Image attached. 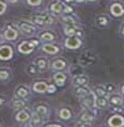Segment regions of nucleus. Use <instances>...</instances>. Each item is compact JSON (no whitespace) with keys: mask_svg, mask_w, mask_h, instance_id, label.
I'll return each mask as SVG.
<instances>
[{"mask_svg":"<svg viewBox=\"0 0 124 127\" xmlns=\"http://www.w3.org/2000/svg\"><path fill=\"white\" fill-rule=\"evenodd\" d=\"M33 21L36 23V24L40 25V26H44V25H51V24H53L54 20H53V18H52L50 14L44 13V14H38V15L34 16Z\"/></svg>","mask_w":124,"mask_h":127,"instance_id":"1","label":"nucleus"},{"mask_svg":"<svg viewBox=\"0 0 124 127\" xmlns=\"http://www.w3.org/2000/svg\"><path fill=\"white\" fill-rule=\"evenodd\" d=\"M95 100H96V95L94 92H91L90 95L83 98V100L81 101L82 108H84L85 110H93L94 106H96L95 105Z\"/></svg>","mask_w":124,"mask_h":127,"instance_id":"2","label":"nucleus"},{"mask_svg":"<svg viewBox=\"0 0 124 127\" xmlns=\"http://www.w3.org/2000/svg\"><path fill=\"white\" fill-rule=\"evenodd\" d=\"M17 26L18 28L21 30V32L23 34H25V35H33V34L36 32V27L34 26L31 23L29 22H19L18 24H17Z\"/></svg>","mask_w":124,"mask_h":127,"instance_id":"3","label":"nucleus"},{"mask_svg":"<svg viewBox=\"0 0 124 127\" xmlns=\"http://www.w3.org/2000/svg\"><path fill=\"white\" fill-rule=\"evenodd\" d=\"M82 41L77 36H68V38L65 40V46L69 49H77L81 46Z\"/></svg>","mask_w":124,"mask_h":127,"instance_id":"4","label":"nucleus"},{"mask_svg":"<svg viewBox=\"0 0 124 127\" xmlns=\"http://www.w3.org/2000/svg\"><path fill=\"white\" fill-rule=\"evenodd\" d=\"M36 47L35 44L33 42V40H29V41H22L21 44L18 45V51L21 53H24V54H27V53H30L31 51L34 50V48Z\"/></svg>","mask_w":124,"mask_h":127,"instance_id":"5","label":"nucleus"},{"mask_svg":"<svg viewBox=\"0 0 124 127\" xmlns=\"http://www.w3.org/2000/svg\"><path fill=\"white\" fill-rule=\"evenodd\" d=\"M17 36H18V33H17V31L12 26V25H8V26L5 27V31L3 33V37L7 40H15L17 38Z\"/></svg>","mask_w":124,"mask_h":127,"instance_id":"6","label":"nucleus"},{"mask_svg":"<svg viewBox=\"0 0 124 127\" xmlns=\"http://www.w3.org/2000/svg\"><path fill=\"white\" fill-rule=\"evenodd\" d=\"M14 94H15L16 98H19V99H26V98L29 96V89H28V87H26V86H24V85H19V86L16 87Z\"/></svg>","mask_w":124,"mask_h":127,"instance_id":"7","label":"nucleus"},{"mask_svg":"<svg viewBox=\"0 0 124 127\" xmlns=\"http://www.w3.org/2000/svg\"><path fill=\"white\" fill-rule=\"evenodd\" d=\"M13 56V50L10 46L8 45H2L0 49V59L1 60H9Z\"/></svg>","mask_w":124,"mask_h":127,"instance_id":"8","label":"nucleus"},{"mask_svg":"<svg viewBox=\"0 0 124 127\" xmlns=\"http://www.w3.org/2000/svg\"><path fill=\"white\" fill-rule=\"evenodd\" d=\"M31 115L29 114V111L28 110H21L18 111L15 115V120L18 123H26L28 121H30Z\"/></svg>","mask_w":124,"mask_h":127,"instance_id":"9","label":"nucleus"},{"mask_svg":"<svg viewBox=\"0 0 124 127\" xmlns=\"http://www.w3.org/2000/svg\"><path fill=\"white\" fill-rule=\"evenodd\" d=\"M108 124L112 127H121L124 125V118L121 116V115H113V116H111L109 118L108 121Z\"/></svg>","mask_w":124,"mask_h":127,"instance_id":"10","label":"nucleus"},{"mask_svg":"<svg viewBox=\"0 0 124 127\" xmlns=\"http://www.w3.org/2000/svg\"><path fill=\"white\" fill-rule=\"evenodd\" d=\"M73 92H74V95H76L77 97L84 98V97L88 96V95H90L92 91L86 87V86H76Z\"/></svg>","mask_w":124,"mask_h":127,"instance_id":"11","label":"nucleus"},{"mask_svg":"<svg viewBox=\"0 0 124 127\" xmlns=\"http://www.w3.org/2000/svg\"><path fill=\"white\" fill-rule=\"evenodd\" d=\"M72 83L74 86H86L89 83V77L84 74H80L78 76L73 77Z\"/></svg>","mask_w":124,"mask_h":127,"instance_id":"12","label":"nucleus"},{"mask_svg":"<svg viewBox=\"0 0 124 127\" xmlns=\"http://www.w3.org/2000/svg\"><path fill=\"white\" fill-rule=\"evenodd\" d=\"M34 64L36 65L40 71H45V70L48 68L49 63H48V60L45 59V58H43V57H38L36 60H35V63H34Z\"/></svg>","mask_w":124,"mask_h":127,"instance_id":"13","label":"nucleus"},{"mask_svg":"<svg viewBox=\"0 0 124 127\" xmlns=\"http://www.w3.org/2000/svg\"><path fill=\"white\" fill-rule=\"evenodd\" d=\"M93 62H94V57L91 53H84L80 58V64L82 66H89L93 64Z\"/></svg>","mask_w":124,"mask_h":127,"instance_id":"14","label":"nucleus"},{"mask_svg":"<svg viewBox=\"0 0 124 127\" xmlns=\"http://www.w3.org/2000/svg\"><path fill=\"white\" fill-rule=\"evenodd\" d=\"M110 12L112 15H114V16H121L124 13V8L121 3H118L117 2V3H113L111 5Z\"/></svg>","mask_w":124,"mask_h":127,"instance_id":"15","label":"nucleus"},{"mask_svg":"<svg viewBox=\"0 0 124 127\" xmlns=\"http://www.w3.org/2000/svg\"><path fill=\"white\" fill-rule=\"evenodd\" d=\"M50 9H51V11H52V12H53L54 14H60L62 12H64L65 5L63 4L62 2L56 1V2H54V3H52V4H51Z\"/></svg>","mask_w":124,"mask_h":127,"instance_id":"16","label":"nucleus"},{"mask_svg":"<svg viewBox=\"0 0 124 127\" xmlns=\"http://www.w3.org/2000/svg\"><path fill=\"white\" fill-rule=\"evenodd\" d=\"M42 50L44 51L45 53L49 54H55L59 51V48L55 45H51V44H45L42 46Z\"/></svg>","mask_w":124,"mask_h":127,"instance_id":"17","label":"nucleus"},{"mask_svg":"<svg viewBox=\"0 0 124 127\" xmlns=\"http://www.w3.org/2000/svg\"><path fill=\"white\" fill-rule=\"evenodd\" d=\"M53 78H54V80H55V83L57 84V86L62 87V86H64L66 79H67V76H66V74L58 72V73H55V74H54Z\"/></svg>","mask_w":124,"mask_h":127,"instance_id":"18","label":"nucleus"},{"mask_svg":"<svg viewBox=\"0 0 124 127\" xmlns=\"http://www.w3.org/2000/svg\"><path fill=\"white\" fill-rule=\"evenodd\" d=\"M66 64H67L66 60L56 59L53 61V63H52V68H53V70H56V71H60V70H63V68L66 67Z\"/></svg>","mask_w":124,"mask_h":127,"instance_id":"19","label":"nucleus"},{"mask_svg":"<svg viewBox=\"0 0 124 127\" xmlns=\"http://www.w3.org/2000/svg\"><path fill=\"white\" fill-rule=\"evenodd\" d=\"M42 115L39 114L38 112H34L33 114H31V117H30V125L33 126H39L42 124Z\"/></svg>","mask_w":124,"mask_h":127,"instance_id":"20","label":"nucleus"},{"mask_svg":"<svg viewBox=\"0 0 124 127\" xmlns=\"http://www.w3.org/2000/svg\"><path fill=\"white\" fill-rule=\"evenodd\" d=\"M48 84L44 83V82H37L36 84L34 85V90L36 92H40V94H43V92L48 91Z\"/></svg>","mask_w":124,"mask_h":127,"instance_id":"21","label":"nucleus"},{"mask_svg":"<svg viewBox=\"0 0 124 127\" xmlns=\"http://www.w3.org/2000/svg\"><path fill=\"white\" fill-rule=\"evenodd\" d=\"M108 101L109 99L107 97H97L96 96V100H95V105L99 109H104L108 106Z\"/></svg>","mask_w":124,"mask_h":127,"instance_id":"22","label":"nucleus"},{"mask_svg":"<svg viewBox=\"0 0 124 127\" xmlns=\"http://www.w3.org/2000/svg\"><path fill=\"white\" fill-rule=\"evenodd\" d=\"M109 102L111 104H114V105H122L123 104V99L120 95H117V94H112L110 97H109Z\"/></svg>","mask_w":124,"mask_h":127,"instance_id":"23","label":"nucleus"},{"mask_svg":"<svg viewBox=\"0 0 124 127\" xmlns=\"http://www.w3.org/2000/svg\"><path fill=\"white\" fill-rule=\"evenodd\" d=\"M90 111H91V110H85L84 112H82V114L80 115V120L92 123V121L95 118V116H94V114H92Z\"/></svg>","mask_w":124,"mask_h":127,"instance_id":"24","label":"nucleus"},{"mask_svg":"<svg viewBox=\"0 0 124 127\" xmlns=\"http://www.w3.org/2000/svg\"><path fill=\"white\" fill-rule=\"evenodd\" d=\"M64 33H65L67 36H74V35H76V34L78 33V32H77V30H76V27H73L72 25L66 24L65 27H64Z\"/></svg>","mask_w":124,"mask_h":127,"instance_id":"25","label":"nucleus"},{"mask_svg":"<svg viewBox=\"0 0 124 127\" xmlns=\"http://www.w3.org/2000/svg\"><path fill=\"white\" fill-rule=\"evenodd\" d=\"M94 94L96 95L97 97H107L106 95L108 94L105 89V86H96L94 90Z\"/></svg>","mask_w":124,"mask_h":127,"instance_id":"26","label":"nucleus"},{"mask_svg":"<svg viewBox=\"0 0 124 127\" xmlns=\"http://www.w3.org/2000/svg\"><path fill=\"white\" fill-rule=\"evenodd\" d=\"M40 38L42 40H44V41H51V40H53L55 38V36L51 32H43L42 34H40Z\"/></svg>","mask_w":124,"mask_h":127,"instance_id":"27","label":"nucleus"},{"mask_svg":"<svg viewBox=\"0 0 124 127\" xmlns=\"http://www.w3.org/2000/svg\"><path fill=\"white\" fill-rule=\"evenodd\" d=\"M96 23H97L98 26L105 27V26H107V24H108V20L105 15H98L97 19H96Z\"/></svg>","mask_w":124,"mask_h":127,"instance_id":"28","label":"nucleus"},{"mask_svg":"<svg viewBox=\"0 0 124 127\" xmlns=\"http://www.w3.org/2000/svg\"><path fill=\"white\" fill-rule=\"evenodd\" d=\"M58 115H59L60 118H63V120H69V118H70V116H71V112L69 111L68 109L64 108V109H62V110L59 111Z\"/></svg>","mask_w":124,"mask_h":127,"instance_id":"29","label":"nucleus"},{"mask_svg":"<svg viewBox=\"0 0 124 127\" xmlns=\"http://www.w3.org/2000/svg\"><path fill=\"white\" fill-rule=\"evenodd\" d=\"M69 72H70V74L72 75V76H78V75L80 74H83V72L81 70V67H80L79 65H72L70 66V70H69Z\"/></svg>","mask_w":124,"mask_h":127,"instance_id":"30","label":"nucleus"},{"mask_svg":"<svg viewBox=\"0 0 124 127\" xmlns=\"http://www.w3.org/2000/svg\"><path fill=\"white\" fill-rule=\"evenodd\" d=\"M25 105H26V102L23 99H19V98L13 101V108L14 109H22V108H24Z\"/></svg>","mask_w":124,"mask_h":127,"instance_id":"31","label":"nucleus"},{"mask_svg":"<svg viewBox=\"0 0 124 127\" xmlns=\"http://www.w3.org/2000/svg\"><path fill=\"white\" fill-rule=\"evenodd\" d=\"M36 111L38 112L39 114H41L42 116H47L49 114V110H48L47 106H44V105H38L36 108Z\"/></svg>","mask_w":124,"mask_h":127,"instance_id":"32","label":"nucleus"},{"mask_svg":"<svg viewBox=\"0 0 124 127\" xmlns=\"http://www.w3.org/2000/svg\"><path fill=\"white\" fill-rule=\"evenodd\" d=\"M63 22H65L66 24L68 25H72V26H76V21L72 16H69V15H66V16H63L62 18Z\"/></svg>","mask_w":124,"mask_h":127,"instance_id":"33","label":"nucleus"},{"mask_svg":"<svg viewBox=\"0 0 124 127\" xmlns=\"http://www.w3.org/2000/svg\"><path fill=\"white\" fill-rule=\"evenodd\" d=\"M105 89H106V91H107V92L111 94V92H113L114 90H116V87H114L113 84L109 83V84H106V85H105Z\"/></svg>","mask_w":124,"mask_h":127,"instance_id":"34","label":"nucleus"},{"mask_svg":"<svg viewBox=\"0 0 124 127\" xmlns=\"http://www.w3.org/2000/svg\"><path fill=\"white\" fill-rule=\"evenodd\" d=\"M8 77H9L8 71L5 68H1V71H0V78L2 80H5V79H8Z\"/></svg>","mask_w":124,"mask_h":127,"instance_id":"35","label":"nucleus"},{"mask_svg":"<svg viewBox=\"0 0 124 127\" xmlns=\"http://www.w3.org/2000/svg\"><path fill=\"white\" fill-rule=\"evenodd\" d=\"M41 2H42V0H27V3L29 5H34V7L41 4Z\"/></svg>","mask_w":124,"mask_h":127,"instance_id":"36","label":"nucleus"},{"mask_svg":"<svg viewBox=\"0 0 124 127\" xmlns=\"http://www.w3.org/2000/svg\"><path fill=\"white\" fill-rule=\"evenodd\" d=\"M111 109L113 112H123L124 109L122 108V105H114V104H111Z\"/></svg>","mask_w":124,"mask_h":127,"instance_id":"37","label":"nucleus"},{"mask_svg":"<svg viewBox=\"0 0 124 127\" xmlns=\"http://www.w3.org/2000/svg\"><path fill=\"white\" fill-rule=\"evenodd\" d=\"M76 126H92V123L91 122H85V121H80L76 124Z\"/></svg>","mask_w":124,"mask_h":127,"instance_id":"38","label":"nucleus"},{"mask_svg":"<svg viewBox=\"0 0 124 127\" xmlns=\"http://www.w3.org/2000/svg\"><path fill=\"white\" fill-rule=\"evenodd\" d=\"M0 4H1V10H0V14H3L4 12H5V10H7V3L3 1V0H1L0 1Z\"/></svg>","mask_w":124,"mask_h":127,"instance_id":"39","label":"nucleus"},{"mask_svg":"<svg viewBox=\"0 0 124 127\" xmlns=\"http://www.w3.org/2000/svg\"><path fill=\"white\" fill-rule=\"evenodd\" d=\"M27 72H28L29 74L35 75V74H37V72H38V71L35 68V64H34V65H29V66H28V71H27Z\"/></svg>","mask_w":124,"mask_h":127,"instance_id":"40","label":"nucleus"},{"mask_svg":"<svg viewBox=\"0 0 124 127\" xmlns=\"http://www.w3.org/2000/svg\"><path fill=\"white\" fill-rule=\"evenodd\" d=\"M56 90V87L54 85H50L48 87V92H50V94H53V92H55Z\"/></svg>","mask_w":124,"mask_h":127,"instance_id":"41","label":"nucleus"},{"mask_svg":"<svg viewBox=\"0 0 124 127\" xmlns=\"http://www.w3.org/2000/svg\"><path fill=\"white\" fill-rule=\"evenodd\" d=\"M72 8L71 7H69V5H65V9H64V12L65 13H71L72 12Z\"/></svg>","mask_w":124,"mask_h":127,"instance_id":"42","label":"nucleus"},{"mask_svg":"<svg viewBox=\"0 0 124 127\" xmlns=\"http://www.w3.org/2000/svg\"><path fill=\"white\" fill-rule=\"evenodd\" d=\"M47 126H62V124H47Z\"/></svg>","mask_w":124,"mask_h":127,"instance_id":"43","label":"nucleus"},{"mask_svg":"<svg viewBox=\"0 0 124 127\" xmlns=\"http://www.w3.org/2000/svg\"><path fill=\"white\" fill-rule=\"evenodd\" d=\"M121 91H122V94L124 95V85L121 86Z\"/></svg>","mask_w":124,"mask_h":127,"instance_id":"44","label":"nucleus"},{"mask_svg":"<svg viewBox=\"0 0 124 127\" xmlns=\"http://www.w3.org/2000/svg\"><path fill=\"white\" fill-rule=\"evenodd\" d=\"M73 1H76V2H82V1H85V0H73Z\"/></svg>","mask_w":124,"mask_h":127,"instance_id":"45","label":"nucleus"},{"mask_svg":"<svg viewBox=\"0 0 124 127\" xmlns=\"http://www.w3.org/2000/svg\"><path fill=\"white\" fill-rule=\"evenodd\" d=\"M9 1H10V2H16L17 0H9Z\"/></svg>","mask_w":124,"mask_h":127,"instance_id":"46","label":"nucleus"},{"mask_svg":"<svg viewBox=\"0 0 124 127\" xmlns=\"http://www.w3.org/2000/svg\"><path fill=\"white\" fill-rule=\"evenodd\" d=\"M122 34L124 35V25H123V27H122Z\"/></svg>","mask_w":124,"mask_h":127,"instance_id":"47","label":"nucleus"},{"mask_svg":"<svg viewBox=\"0 0 124 127\" xmlns=\"http://www.w3.org/2000/svg\"><path fill=\"white\" fill-rule=\"evenodd\" d=\"M88 1H91L92 2V1H96V0H88Z\"/></svg>","mask_w":124,"mask_h":127,"instance_id":"48","label":"nucleus"},{"mask_svg":"<svg viewBox=\"0 0 124 127\" xmlns=\"http://www.w3.org/2000/svg\"><path fill=\"white\" fill-rule=\"evenodd\" d=\"M65 1H73V0H65Z\"/></svg>","mask_w":124,"mask_h":127,"instance_id":"49","label":"nucleus"}]
</instances>
